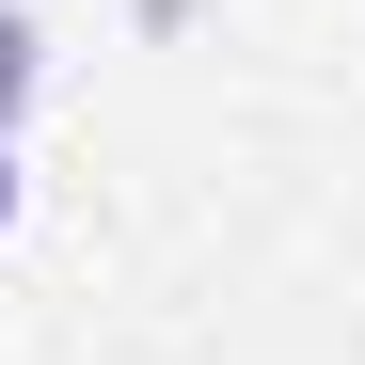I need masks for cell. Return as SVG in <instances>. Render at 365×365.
<instances>
[{
  "mask_svg": "<svg viewBox=\"0 0 365 365\" xmlns=\"http://www.w3.org/2000/svg\"><path fill=\"white\" fill-rule=\"evenodd\" d=\"M32 96H48V32H32V0H0V143H16Z\"/></svg>",
  "mask_w": 365,
  "mask_h": 365,
  "instance_id": "1",
  "label": "cell"
},
{
  "mask_svg": "<svg viewBox=\"0 0 365 365\" xmlns=\"http://www.w3.org/2000/svg\"><path fill=\"white\" fill-rule=\"evenodd\" d=\"M16 207H32V175H16V143H0V238H16Z\"/></svg>",
  "mask_w": 365,
  "mask_h": 365,
  "instance_id": "2",
  "label": "cell"
}]
</instances>
